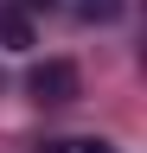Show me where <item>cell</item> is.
<instances>
[{"label": "cell", "instance_id": "cell-4", "mask_svg": "<svg viewBox=\"0 0 147 153\" xmlns=\"http://www.w3.org/2000/svg\"><path fill=\"white\" fill-rule=\"evenodd\" d=\"M39 153H109L102 140H45Z\"/></svg>", "mask_w": 147, "mask_h": 153}, {"label": "cell", "instance_id": "cell-3", "mask_svg": "<svg viewBox=\"0 0 147 153\" xmlns=\"http://www.w3.org/2000/svg\"><path fill=\"white\" fill-rule=\"evenodd\" d=\"M122 7H128V0H77V19H83V26H115Z\"/></svg>", "mask_w": 147, "mask_h": 153}, {"label": "cell", "instance_id": "cell-5", "mask_svg": "<svg viewBox=\"0 0 147 153\" xmlns=\"http://www.w3.org/2000/svg\"><path fill=\"white\" fill-rule=\"evenodd\" d=\"M26 7H51V0H26Z\"/></svg>", "mask_w": 147, "mask_h": 153}, {"label": "cell", "instance_id": "cell-1", "mask_svg": "<svg viewBox=\"0 0 147 153\" xmlns=\"http://www.w3.org/2000/svg\"><path fill=\"white\" fill-rule=\"evenodd\" d=\"M77 89H83V76H77V64H64V57H45V64L26 70V96H32V102H45V108L77 102Z\"/></svg>", "mask_w": 147, "mask_h": 153}, {"label": "cell", "instance_id": "cell-2", "mask_svg": "<svg viewBox=\"0 0 147 153\" xmlns=\"http://www.w3.org/2000/svg\"><path fill=\"white\" fill-rule=\"evenodd\" d=\"M0 45H7V51H32V45H39V32H32V13L0 7Z\"/></svg>", "mask_w": 147, "mask_h": 153}]
</instances>
